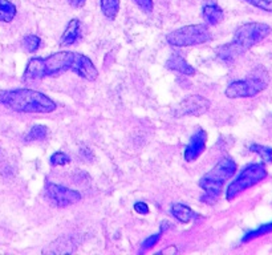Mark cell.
<instances>
[{"label":"cell","mask_w":272,"mask_h":255,"mask_svg":"<svg viewBox=\"0 0 272 255\" xmlns=\"http://www.w3.org/2000/svg\"><path fill=\"white\" fill-rule=\"evenodd\" d=\"M202 17L207 26H216L223 20V10L216 3H207L202 8Z\"/></svg>","instance_id":"obj_13"},{"label":"cell","mask_w":272,"mask_h":255,"mask_svg":"<svg viewBox=\"0 0 272 255\" xmlns=\"http://www.w3.org/2000/svg\"><path fill=\"white\" fill-rule=\"evenodd\" d=\"M40 44L41 39L37 36V35H27L23 40L24 48H25L28 52H31V54H35V52L40 48Z\"/></svg>","instance_id":"obj_20"},{"label":"cell","mask_w":272,"mask_h":255,"mask_svg":"<svg viewBox=\"0 0 272 255\" xmlns=\"http://www.w3.org/2000/svg\"><path fill=\"white\" fill-rule=\"evenodd\" d=\"M100 8L107 20H115L120 12V0H100Z\"/></svg>","instance_id":"obj_16"},{"label":"cell","mask_w":272,"mask_h":255,"mask_svg":"<svg viewBox=\"0 0 272 255\" xmlns=\"http://www.w3.org/2000/svg\"><path fill=\"white\" fill-rule=\"evenodd\" d=\"M268 175V171L265 169L264 164L262 162H254V164L247 165L238 177L234 181L230 182V185L226 189V199L229 202L234 201V199L240 195L243 191L249 190L252 186L258 185L259 182H262Z\"/></svg>","instance_id":"obj_5"},{"label":"cell","mask_w":272,"mask_h":255,"mask_svg":"<svg viewBox=\"0 0 272 255\" xmlns=\"http://www.w3.org/2000/svg\"><path fill=\"white\" fill-rule=\"evenodd\" d=\"M48 136V128L45 125H34L31 128L30 132H28L25 137H24V141L25 142H35L40 141Z\"/></svg>","instance_id":"obj_17"},{"label":"cell","mask_w":272,"mask_h":255,"mask_svg":"<svg viewBox=\"0 0 272 255\" xmlns=\"http://www.w3.org/2000/svg\"><path fill=\"white\" fill-rule=\"evenodd\" d=\"M250 151L258 155L259 157L262 158L264 164H271L272 162V148L269 146H263L259 144H252L250 146Z\"/></svg>","instance_id":"obj_19"},{"label":"cell","mask_w":272,"mask_h":255,"mask_svg":"<svg viewBox=\"0 0 272 255\" xmlns=\"http://www.w3.org/2000/svg\"><path fill=\"white\" fill-rule=\"evenodd\" d=\"M68 3H69V6H72V7L74 8H81L84 7L87 0H68Z\"/></svg>","instance_id":"obj_26"},{"label":"cell","mask_w":272,"mask_h":255,"mask_svg":"<svg viewBox=\"0 0 272 255\" xmlns=\"http://www.w3.org/2000/svg\"><path fill=\"white\" fill-rule=\"evenodd\" d=\"M206 142H207V133L203 129H198L194 135L192 136L187 146L183 151V157L186 162H194L202 156V153L206 149Z\"/></svg>","instance_id":"obj_10"},{"label":"cell","mask_w":272,"mask_h":255,"mask_svg":"<svg viewBox=\"0 0 272 255\" xmlns=\"http://www.w3.org/2000/svg\"><path fill=\"white\" fill-rule=\"evenodd\" d=\"M161 235L162 232L159 230L158 233H155V234L150 235V237H148V238L145 239L144 243H142V251H146V250H150V248L154 247L158 242H159V239H161Z\"/></svg>","instance_id":"obj_23"},{"label":"cell","mask_w":272,"mask_h":255,"mask_svg":"<svg viewBox=\"0 0 272 255\" xmlns=\"http://www.w3.org/2000/svg\"><path fill=\"white\" fill-rule=\"evenodd\" d=\"M211 40L207 24H192L173 31L166 36V41L173 47H193Z\"/></svg>","instance_id":"obj_7"},{"label":"cell","mask_w":272,"mask_h":255,"mask_svg":"<svg viewBox=\"0 0 272 255\" xmlns=\"http://www.w3.org/2000/svg\"><path fill=\"white\" fill-rule=\"evenodd\" d=\"M170 212H172L173 217H174L177 221H179L181 223H188L192 222L193 218L195 217V213L190 206L185 205V203H181V202H175L173 203L172 208H170Z\"/></svg>","instance_id":"obj_14"},{"label":"cell","mask_w":272,"mask_h":255,"mask_svg":"<svg viewBox=\"0 0 272 255\" xmlns=\"http://www.w3.org/2000/svg\"><path fill=\"white\" fill-rule=\"evenodd\" d=\"M0 105L19 113L47 114L56 111L58 104L43 92L30 88L0 91Z\"/></svg>","instance_id":"obj_2"},{"label":"cell","mask_w":272,"mask_h":255,"mask_svg":"<svg viewBox=\"0 0 272 255\" xmlns=\"http://www.w3.org/2000/svg\"><path fill=\"white\" fill-rule=\"evenodd\" d=\"M64 72H74L87 81H94L98 78L97 68L87 55L72 50H60L47 57H32L24 69L23 80H41Z\"/></svg>","instance_id":"obj_1"},{"label":"cell","mask_w":272,"mask_h":255,"mask_svg":"<svg viewBox=\"0 0 272 255\" xmlns=\"http://www.w3.org/2000/svg\"><path fill=\"white\" fill-rule=\"evenodd\" d=\"M243 2L251 4L252 7H256L259 10L272 14V0H243Z\"/></svg>","instance_id":"obj_22"},{"label":"cell","mask_w":272,"mask_h":255,"mask_svg":"<svg viewBox=\"0 0 272 255\" xmlns=\"http://www.w3.org/2000/svg\"><path fill=\"white\" fill-rule=\"evenodd\" d=\"M134 210L138 213V214L141 215H145V214H149L150 213V209H149L148 203L144 201H137L134 203Z\"/></svg>","instance_id":"obj_25"},{"label":"cell","mask_w":272,"mask_h":255,"mask_svg":"<svg viewBox=\"0 0 272 255\" xmlns=\"http://www.w3.org/2000/svg\"><path fill=\"white\" fill-rule=\"evenodd\" d=\"M133 2H134L144 12H148V14H150L151 11H153V8H154L153 0H133Z\"/></svg>","instance_id":"obj_24"},{"label":"cell","mask_w":272,"mask_h":255,"mask_svg":"<svg viewBox=\"0 0 272 255\" xmlns=\"http://www.w3.org/2000/svg\"><path fill=\"white\" fill-rule=\"evenodd\" d=\"M166 68L170 71L178 72L185 76H194L195 68L187 63V61L178 54H173L166 61Z\"/></svg>","instance_id":"obj_12"},{"label":"cell","mask_w":272,"mask_h":255,"mask_svg":"<svg viewBox=\"0 0 272 255\" xmlns=\"http://www.w3.org/2000/svg\"><path fill=\"white\" fill-rule=\"evenodd\" d=\"M81 39V23L78 19H71L68 21L67 27H65L64 34L60 39L61 47H71L73 44L77 43Z\"/></svg>","instance_id":"obj_11"},{"label":"cell","mask_w":272,"mask_h":255,"mask_svg":"<svg viewBox=\"0 0 272 255\" xmlns=\"http://www.w3.org/2000/svg\"><path fill=\"white\" fill-rule=\"evenodd\" d=\"M47 197L55 206L58 208H68V206L77 203L81 199V194L77 190L69 189L63 185L49 182L45 189Z\"/></svg>","instance_id":"obj_8"},{"label":"cell","mask_w":272,"mask_h":255,"mask_svg":"<svg viewBox=\"0 0 272 255\" xmlns=\"http://www.w3.org/2000/svg\"><path fill=\"white\" fill-rule=\"evenodd\" d=\"M236 162L231 157H223L215 164L214 168L207 171L203 177L199 180V188L203 190L202 201L206 203H215L221 197L223 191V186L226 182L231 180L236 173Z\"/></svg>","instance_id":"obj_3"},{"label":"cell","mask_w":272,"mask_h":255,"mask_svg":"<svg viewBox=\"0 0 272 255\" xmlns=\"http://www.w3.org/2000/svg\"><path fill=\"white\" fill-rule=\"evenodd\" d=\"M269 233H272V221L268 222V223H264V225L259 226V227L255 228V230H251V232L246 233L244 237L242 238V242L243 243H246V242H251L256 238H260L263 235L269 234Z\"/></svg>","instance_id":"obj_18"},{"label":"cell","mask_w":272,"mask_h":255,"mask_svg":"<svg viewBox=\"0 0 272 255\" xmlns=\"http://www.w3.org/2000/svg\"><path fill=\"white\" fill-rule=\"evenodd\" d=\"M269 78L264 68L259 67L250 73L249 78L243 80L232 81L226 88L225 94L229 98H249L262 93L268 87Z\"/></svg>","instance_id":"obj_4"},{"label":"cell","mask_w":272,"mask_h":255,"mask_svg":"<svg viewBox=\"0 0 272 255\" xmlns=\"http://www.w3.org/2000/svg\"><path fill=\"white\" fill-rule=\"evenodd\" d=\"M271 34V27L268 24L259 23V21H249L242 24L235 31L234 39L230 43L234 45L239 54L243 55L246 50L251 49L256 44L263 41Z\"/></svg>","instance_id":"obj_6"},{"label":"cell","mask_w":272,"mask_h":255,"mask_svg":"<svg viewBox=\"0 0 272 255\" xmlns=\"http://www.w3.org/2000/svg\"><path fill=\"white\" fill-rule=\"evenodd\" d=\"M211 107V101L208 98L203 97L201 94H192L187 96L181 101L177 107L175 114L178 117H186V116H192V117H199Z\"/></svg>","instance_id":"obj_9"},{"label":"cell","mask_w":272,"mask_h":255,"mask_svg":"<svg viewBox=\"0 0 272 255\" xmlns=\"http://www.w3.org/2000/svg\"><path fill=\"white\" fill-rule=\"evenodd\" d=\"M69 162H71V158L64 151H55L53 155L49 157V164L52 166H55V168L56 166H65Z\"/></svg>","instance_id":"obj_21"},{"label":"cell","mask_w":272,"mask_h":255,"mask_svg":"<svg viewBox=\"0 0 272 255\" xmlns=\"http://www.w3.org/2000/svg\"><path fill=\"white\" fill-rule=\"evenodd\" d=\"M17 8L10 0H0V23H11L16 17Z\"/></svg>","instance_id":"obj_15"}]
</instances>
